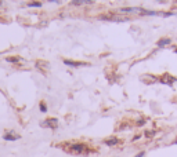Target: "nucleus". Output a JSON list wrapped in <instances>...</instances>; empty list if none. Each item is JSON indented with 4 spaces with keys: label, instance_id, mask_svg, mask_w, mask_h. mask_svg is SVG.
Here are the masks:
<instances>
[{
    "label": "nucleus",
    "instance_id": "obj_1",
    "mask_svg": "<svg viewBox=\"0 0 177 157\" xmlns=\"http://www.w3.org/2000/svg\"><path fill=\"white\" fill-rule=\"evenodd\" d=\"M69 150L76 153V154H80V153H85V152H88V149H87V146L83 143H73L69 146Z\"/></svg>",
    "mask_w": 177,
    "mask_h": 157
},
{
    "label": "nucleus",
    "instance_id": "obj_2",
    "mask_svg": "<svg viewBox=\"0 0 177 157\" xmlns=\"http://www.w3.org/2000/svg\"><path fill=\"white\" fill-rule=\"evenodd\" d=\"M176 80H177V78L174 77V76L169 75V73H165V75L159 78L161 84H167V85H173L174 83H176Z\"/></svg>",
    "mask_w": 177,
    "mask_h": 157
},
{
    "label": "nucleus",
    "instance_id": "obj_3",
    "mask_svg": "<svg viewBox=\"0 0 177 157\" xmlns=\"http://www.w3.org/2000/svg\"><path fill=\"white\" fill-rule=\"evenodd\" d=\"M119 13H123V14H131V13H140L143 14L144 8L143 7H127V8H119Z\"/></svg>",
    "mask_w": 177,
    "mask_h": 157
},
{
    "label": "nucleus",
    "instance_id": "obj_4",
    "mask_svg": "<svg viewBox=\"0 0 177 157\" xmlns=\"http://www.w3.org/2000/svg\"><path fill=\"white\" fill-rule=\"evenodd\" d=\"M100 20L102 21H111V22H126L129 21V18H123V17H105V15H101L100 17Z\"/></svg>",
    "mask_w": 177,
    "mask_h": 157
},
{
    "label": "nucleus",
    "instance_id": "obj_5",
    "mask_svg": "<svg viewBox=\"0 0 177 157\" xmlns=\"http://www.w3.org/2000/svg\"><path fill=\"white\" fill-rule=\"evenodd\" d=\"M42 125H43V127H49V128L56 130V128L58 127V120H57V119H49V120L43 121Z\"/></svg>",
    "mask_w": 177,
    "mask_h": 157
},
{
    "label": "nucleus",
    "instance_id": "obj_6",
    "mask_svg": "<svg viewBox=\"0 0 177 157\" xmlns=\"http://www.w3.org/2000/svg\"><path fill=\"white\" fill-rule=\"evenodd\" d=\"M64 63L72 68H79V66H87L88 63L86 62H78V61H72V59H64Z\"/></svg>",
    "mask_w": 177,
    "mask_h": 157
},
{
    "label": "nucleus",
    "instance_id": "obj_7",
    "mask_svg": "<svg viewBox=\"0 0 177 157\" xmlns=\"http://www.w3.org/2000/svg\"><path fill=\"white\" fill-rule=\"evenodd\" d=\"M105 145H108V146H115V145L119 143V139L118 138H108V139H105L104 141Z\"/></svg>",
    "mask_w": 177,
    "mask_h": 157
},
{
    "label": "nucleus",
    "instance_id": "obj_8",
    "mask_svg": "<svg viewBox=\"0 0 177 157\" xmlns=\"http://www.w3.org/2000/svg\"><path fill=\"white\" fill-rule=\"evenodd\" d=\"M170 42H172L170 39H167V37H165V39H161L159 42L156 43V46L159 47V48H162V47H166L167 44H170Z\"/></svg>",
    "mask_w": 177,
    "mask_h": 157
},
{
    "label": "nucleus",
    "instance_id": "obj_9",
    "mask_svg": "<svg viewBox=\"0 0 177 157\" xmlns=\"http://www.w3.org/2000/svg\"><path fill=\"white\" fill-rule=\"evenodd\" d=\"M18 138H20V135H14V132L4 134V139H6V141H17Z\"/></svg>",
    "mask_w": 177,
    "mask_h": 157
},
{
    "label": "nucleus",
    "instance_id": "obj_10",
    "mask_svg": "<svg viewBox=\"0 0 177 157\" xmlns=\"http://www.w3.org/2000/svg\"><path fill=\"white\" fill-rule=\"evenodd\" d=\"M93 2H82V0H78V2H72L73 6H83V4H92Z\"/></svg>",
    "mask_w": 177,
    "mask_h": 157
},
{
    "label": "nucleus",
    "instance_id": "obj_11",
    "mask_svg": "<svg viewBox=\"0 0 177 157\" xmlns=\"http://www.w3.org/2000/svg\"><path fill=\"white\" fill-rule=\"evenodd\" d=\"M6 61H8V62H13V63H17L18 61H21V59L17 58V57H10V58H6Z\"/></svg>",
    "mask_w": 177,
    "mask_h": 157
},
{
    "label": "nucleus",
    "instance_id": "obj_12",
    "mask_svg": "<svg viewBox=\"0 0 177 157\" xmlns=\"http://www.w3.org/2000/svg\"><path fill=\"white\" fill-rule=\"evenodd\" d=\"M28 7H42L40 2H32V3H28Z\"/></svg>",
    "mask_w": 177,
    "mask_h": 157
},
{
    "label": "nucleus",
    "instance_id": "obj_13",
    "mask_svg": "<svg viewBox=\"0 0 177 157\" xmlns=\"http://www.w3.org/2000/svg\"><path fill=\"white\" fill-rule=\"evenodd\" d=\"M40 110H42L43 113H44V112H47V108H46V105H44V102H42V103H40Z\"/></svg>",
    "mask_w": 177,
    "mask_h": 157
},
{
    "label": "nucleus",
    "instance_id": "obj_14",
    "mask_svg": "<svg viewBox=\"0 0 177 157\" xmlns=\"http://www.w3.org/2000/svg\"><path fill=\"white\" fill-rule=\"evenodd\" d=\"M155 134V131H148V132H145V137H148V138H151L152 135Z\"/></svg>",
    "mask_w": 177,
    "mask_h": 157
},
{
    "label": "nucleus",
    "instance_id": "obj_15",
    "mask_svg": "<svg viewBox=\"0 0 177 157\" xmlns=\"http://www.w3.org/2000/svg\"><path fill=\"white\" fill-rule=\"evenodd\" d=\"M134 157H144V152H141V153H138V154H136Z\"/></svg>",
    "mask_w": 177,
    "mask_h": 157
},
{
    "label": "nucleus",
    "instance_id": "obj_16",
    "mask_svg": "<svg viewBox=\"0 0 177 157\" xmlns=\"http://www.w3.org/2000/svg\"><path fill=\"white\" fill-rule=\"evenodd\" d=\"M144 123H145V120H140V121H138V123H137V125H143V124H144Z\"/></svg>",
    "mask_w": 177,
    "mask_h": 157
},
{
    "label": "nucleus",
    "instance_id": "obj_17",
    "mask_svg": "<svg viewBox=\"0 0 177 157\" xmlns=\"http://www.w3.org/2000/svg\"><path fill=\"white\" fill-rule=\"evenodd\" d=\"M173 145H177V139H176V141H174V142H173Z\"/></svg>",
    "mask_w": 177,
    "mask_h": 157
}]
</instances>
